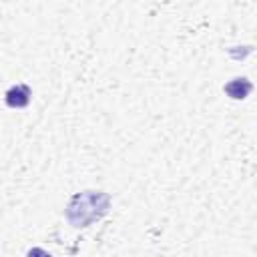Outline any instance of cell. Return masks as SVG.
I'll return each instance as SVG.
<instances>
[{
    "mask_svg": "<svg viewBox=\"0 0 257 257\" xmlns=\"http://www.w3.org/2000/svg\"><path fill=\"white\" fill-rule=\"evenodd\" d=\"M30 86L26 84H16L6 92V104L12 108H22L30 102Z\"/></svg>",
    "mask_w": 257,
    "mask_h": 257,
    "instance_id": "7a4b0ae2",
    "label": "cell"
},
{
    "mask_svg": "<svg viewBox=\"0 0 257 257\" xmlns=\"http://www.w3.org/2000/svg\"><path fill=\"white\" fill-rule=\"evenodd\" d=\"M110 209V197L102 191H82L76 193L68 207L66 219L72 227H88L94 221L102 219Z\"/></svg>",
    "mask_w": 257,
    "mask_h": 257,
    "instance_id": "6da1fadb",
    "label": "cell"
},
{
    "mask_svg": "<svg viewBox=\"0 0 257 257\" xmlns=\"http://www.w3.org/2000/svg\"><path fill=\"white\" fill-rule=\"evenodd\" d=\"M225 92L231 96V98H245L249 92H251V82L247 78H235L231 80L229 84H225Z\"/></svg>",
    "mask_w": 257,
    "mask_h": 257,
    "instance_id": "3957f363",
    "label": "cell"
},
{
    "mask_svg": "<svg viewBox=\"0 0 257 257\" xmlns=\"http://www.w3.org/2000/svg\"><path fill=\"white\" fill-rule=\"evenodd\" d=\"M26 257H52L50 253H46L44 249H40V247H34V249H30L28 251V255Z\"/></svg>",
    "mask_w": 257,
    "mask_h": 257,
    "instance_id": "277c9868",
    "label": "cell"
}]
</instances>
